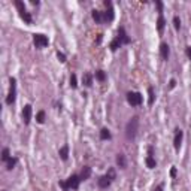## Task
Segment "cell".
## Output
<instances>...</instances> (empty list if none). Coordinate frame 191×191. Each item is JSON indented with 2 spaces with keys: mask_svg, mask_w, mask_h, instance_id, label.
Here are the masks:
<instances>
[{
  "mask_svg": "<svg viewBox=\"0 0 191 191\" xmlns=\"http://www.w3.org/2000/svg\"><path fill=\"white\" fill-rule=\"evenodd\" d=\"M137 130H139V118L137 117H133L125 125V136L129 141H133L137 134Z\"/></svg>",
  "mask_w": 191,
  "mask_h": 191,
  "instance_id": "obj_1",
  "label": "cell"
},
{
  "mask_svg": "<svg viewBox=\"0 0 191 191\" xmlns=\"http://www.w3.org/2000/svg\"><path fill=\"white\" fill-rule=\"evenodd\" d=\"M79 184H81V178L78 175H72V176L67 178L66 182H60V187H63L64 190H69V188L76 190V188L79 187Z\"/></svg>",
  "mask_w": 191,
  "mask_h": 191,
  "instance_id": "obj_2",
  "label": "cell"
},
{
  "mask_svg": "<svg viewBox=\"0 0 191 191\" xmlns=\"http://www.w3.org/2000/svg\"><path fill=\"white\" fill-rule=\"evenodd\" d=\"M9 84H10V90H9V94L6 97V103L12 105V103H15V100H17V81H15V78H10Z\"/></svg>",
  "mask_w": 191,
  "mask_h": 191,
  "instance_id": "obj_3",
  "label": "cell"
},
{
  "mask_svg": "<svg viewBox=\"0 0 191 191\" xmlns=\"http://www.w3.org/2000/svg\"><path fill=\"white\" fill-rule=\"evenodd\" d=\"M127 101H129V105H132V106L142 105V94L141 93H136V91L127 93Z\"/></svg>",
  "mask_w": 191,
  "mask_h": 191,
  "instance_id": "obj_4",
  "label": "cell"
},
{
  "mask_svg": "<svg viewBox=\"0 0 191 191\" xmlns=\"http://www.w3.org/2000/svg\"><path fill=\"white\" fill-rule=\"evenodd\" d=\"M33 43H34L36 48H45V46H48L49 41L45 34L37 33V34H33Z\"/></svg>",
  "mask_w": 191,
  "mask_h": 191,
  "instance_id": "obj_5",
  "label": "cell"
},
{
  "mask_svg": "<svg viewBox=\"0 0 191 191\" xmlns=\"http://www.w3.org/2000/svg\"><path fill=\"white\" fill-rule=\"evenodd\" d=\"M103 5L106 6V12H103V21L106 22H111L113 21V17H115V14H113V8H112V2H109V0H105Z\"/></svg>",
  "mask_w": 191,
  "mask_h": 191,
  "instance_id": "obj_6",
  "label": "cell"
},
{
  "mask_svg": "<svg viewBox=\"0 0 191 191\" xmlns=\"http://www.w3.org/2000/svg\"><path fill=\"white\" fill-rule=\"evenodd\" d=\"M182 137H184L182 130H181V129H176V130H175V137H173V146H175L176 151H179V148H181Z\"/></svg>",
  "mask_w": 191,
  "mask_h": 191,
  "instance_id": "obj_7",
  "label": "cell"
},
{
  "mask_svg": "<svg viewBox=\"0 0 191 191\" xmlns=\"http://www.w3.org/2000/svg\"><path fill=\"white\" fill-rule=\"evenodd\" d=\"M30 120H31V106L25 105L22 109V121L24 124H30Z\"/></svg>",
  "mask_w": 191,
  "mask_h": 191,
  "instance_id": "obj_8",
  "label": "cell"
},
{
  "mask_svg": "<svg viewBox=\"0 0 191 191\" xmlns=\"http://www.w3.org/2000/svg\"><path fill=\"white\" fill-rule=\"evenodd\" d=\"M97 184H99V187H100V188H108V187L112 184V179H111V178H109L108 175H105V176H100V178H99Z\"/></svg>",
  "mask_w": 191,
  "mask_h": 191,
  "instance_id": "obj_9",
  "label": "cell"
},
{
  "mask_svg": "<svg viewBox=\"0 0 191 191\" xmlns=\"http://www.w3.org/2000/svg\"><path fill=\"white\" fill-rule=\"evenodd\" d=\"M169 52H170L169 45H167L166 42H163V43L160 45V55H161V58H163V60H167V58H169Z\"/></svg>",
  "mask_w": 191,
  "mask_h": 191,
  "instance_id": "obj_10",
  "label": "cell"
},
{
  "mask_svg": "<svg viewBox=\"0 0 191 191\" xmlns=\"http://www.w3.org/2000/svg\"><path fill=\"white\" fill-rule=\"evenodd\" d=\"M118 39L122 42V43H130V37L127 36V33H125V29L124 27H120L118 29Z\"/></svg>",
  "mask_w": 191,
  "mask_h": 191,
  "instance_id": "obj_11",
  "label": "cell"
},
{
  "mask_svg": "<svg viewBox=\"0 0 191 191\" xmlns=\"http://www.w3.org/2000/svg\"><path fill=\"white\" fill-rule=\"evenodd\" d=\"M58 155H60V158H61L63 161H66V160L69 158V146H67V145L61 146L60 151H58Z\"/></svg>",
  "mask_w": 191,
  "mask_h": 191,
  "instance_id": "obj_12",
  "label": "cell"
},
{
  "mask_svg": "<svg viewBox=\"0 0 191 191\" xmlns=\"http://www.w3.org/2000/svg\"><path fill=\"white\" fill-rule=\"evenodd\" d=\"M90 176H91V167L84 166V169H82V172H81V175H79L81 181H85V179H88Z\"/></svg>",
  "mask_w": 191,
  "mask_h": 191,
  "instance_id": "obj_13",
  "label": "cell"
},
{
  "mask_svg": "<svg viewBox=\"0 0 191 191\" xmlns=\"http://www.w3.org/2000/svg\"><path fill=\"white\" fill-rule=\"evenodd\" d=\"M117 164L121 167V169H125L127 167V158L124 154H118L117 155Z\"/></svg>",
  "mask_w": 191,
  "mask_h": 191,
  "instance_id": "obj_14",
  "label": "cell"
},
{
  "mask_svg": "<svg viewBox=\"0 0 191 191\" xmlns=\"http://www.w3.org/2000/svg\"><path fill=\"white\" fill-rule=\"evenodd\" d=\"M164 25H166V20H164L163 14H160V17H158V20H157V30H158V33H163Z\"/></svg>",
  "mask_w": 191,
  "mask_h": 191,
  "instance_id": "obj_15",
  "label": "cell"
},
{
  "mask_svg": "<svg viewBox=\"0 0 191 191\" xmlns=\"http://www.w3.org/2000/svg\"><path fill=\"white\" fill-rule=\"evenodd\" d=\"M82 84L85 87H91L93 85V76L90 73H84L82 75Z\"/></svg>",
  "mask_w": 191,
  "mask_h": 191,
  "instance_id": "obj_16",
  "label": "cell"
},
{
  "mask_svg": "<svg viewBox=\"0 0 191 191\" xmlns=\"http://www.w3.org/2000/svg\"><path fill=\"white\" fill-rule=\"evenodd\" d=\"M91 17H93V20H94L96 22H101V21H103V12L94 9V10L91 12Z\"/></svg>",
  "mask_w": 191,
  "mask_h": 191,
  "instance_id": "obj_17",
  "label": "cell"
},
{
  "mask_svg": "<svg viewBox=\"0 0 191 191\" xmlns=\"http://www.w3.org/2000/svg\"><path fill=\"white\" fill-rule=\"evenodd\" d=\"M121 45H122V42L118 39V37H115V39H113V41L109 43V48H111V51H117Z\"/></svg>",
  "mask_w": 191,
  "mask_h": 191,
  "instance_id": "obj_18",
  "label": "cell"
},
{
  "mask_svg": "<svg viewBox=\"0 0 191 191\" xmlns=\"http://www.w3.org/2000/svg\"><path fill=\"white\" fill-rule=\"evenodd\" d=\"M145 163H146L148 169H155V166H157V163H155L154 158H152V155H148L146 160H145Z\"/></svg>",
  "mask_w": 191,
  "mask_h": 191,
  "instance_id": "obj_19",
  "label": "cell"
},
{
  "mask_svg": "<svg viewBox=\"0 0 191 191\" xmlns=\"http://www.w3.org/2000/svg\"><path fill=\"white\" fill-rule=\"evenodd\" d=\"M100 139H101V141H109V139H111V132L108 129H101L100 130Z\"/></svg>",
  "mask_w": 191,
  "mask_h": 191,
  "instance_id": "obj_20",
  "label": "cell"
},
{
  "mask_svg": "<svg viewBox=\"0 0 191 191\" xmlns=\"http://www.w3.org/2000/svg\"><path fill=\"white\" fill-rule=\"evenodd\" d=\"M148 94H149V99H148V105H154V99H155V93H154V88L149 87L148 88Z\"/></svg>",
  "mask_w": 191,
  "mask_h": 191,
  "instance_id": "obj_21",
  "label": "cell"
},
{
  "mask_svg": "<svg viewBox=\"0 0 191 191\" xmlns=\"http://www.w3.org/2000/svg\"><path fill=\"white\" fill-rule=\"evenodd\" d=\"M20 17L24 20L25 24H31V21H33V18H31V15L29 14V12H22V14H20Z\"/></svg>",
  "mask_w": 191,
  "mask_h": 191,
  "instance_id": "obj_22",
  "label": "cell"
},
{
  "mask_svg": "<svg viewBox=\"0 0 191 191\" xmlns=\"http://www.w3.org/2000/svg\"><path fill=\"white\" fill-rule=\"evenodd\" d=\"M10 158H12V157L9 155V149H8V148H5V149L2 151V161H3V163H8Z\"/></svg>",
  "mask_w": 191,
  "mask_h": 191,
  "instance_id": "obj_23",
  "label": "cell"
},
{
  "mask_svg": "<svg viewBox=\"0 0 191 191\" xmlns=\"http://www.w3.org/2000/svg\"><path fill=\"white\" fill-rule=\"evenodd\" d=\"M96 79L100 81V82H103V81L106 79V73H105L103 70H97V72H96Z\"/></svg>",
  "mask_w": 191,
  "mask_h": 191,
  "instance_id": "obj_24",
  "label": "cell"
},
{
  "mask_svg": "<svg viewBox=\"0 0 191 191\" xmlns=\"http://www.w3.org/2000/svg\"><path fill=\"white\" fill-rule=\"evenodd\" d=\"M36 121L39 122V124H43V122H45V112H43V111H39V112H37Z\"/></svg>",
  "mask_w": 191,
  "mask_h": 191,
  "instance_id": "obj_25",
  "label": "cell"
},
{
  "mask_svg": "<svg viewBox=\"0 0 191 191\" xmlns=\"http://www.w3.org/2000/svg\"><path fill=\"white\" fill-rule=\"evenodd\" d=\"M15 6H17V9H18L20 14H22V12H27V9H25V6H24V3L21 2V0H17V2H15Z\"/></svg>",
  "mask_w": 191,
  "mask_h": 191,
  "instance_id": "obj_26",
  "label": "cell"
},
{
  "mask_svg": "<svg viewBox=\"0 0 191 191\" xmlns=\"http://www.w3.org/2000/svg\"><path fill=\"white\" fill-rule=\"evenodd\" d=\"M17 161H18L17 158H10V160H9V161L6 163V169H8V170H12V169H14V167H15V164H17Z\"/></svg>",
  "mask_w": 191,
  "mask_h": 191,
  "instance_id": "obj_27",
  "label": "cell"
},
{
  "mask_svg": "<svg viewBox=\"0 0 191 191\" xmlns=\"http://www.w3.org/2000/svg\"><path fill=\"white\" fill-rule=\"evenodd\" d=\"M70 87H72V88L78 87V79H76V75H75V73H72V76H70Z\"/></svg>",
  "mask_w": 191,
  "mask_h": 191,
  "instance_id": "obj_28",
  "label": "cell"
},
{
  "mask_svg": "<svg viewBox=\"0 0 191 191\" xmlns=\"http://www.w3.org/2000/svg\"><path fill=\"white\" fill-rule=\"evenodd\" d=\"M173 25H175L176 30L181 29V20H179V17H173Z\"/></svg>",
  "mask_w": 191,
  "mask_h": 191,
  "instance_id": "obj_29",
  "label": "cell"
},
{
  "mask_svg": "<svg viewBox=\"0 0 191 191\" xmlns=\"http://www.w3.org/2000/svg\"><path fill=\"white\" fill-rule=\"evenodd\" d=\"M106 175H108V176L111 178V179H112V181H113V179H115V178H117V175H115V170H113V169H109Z\"/></svg>",
  "mask_w": 191,
  "mask_h": 191,
  "instance_id": "obj_30",
  "label": "cell"
},
{
  "mask_svg": "<svg viewBox=\"0 0 191 191\" xmlns=\"http://www.w3.org/2000/svg\"><path fill=\"white\" fill-rule=\"evenodd\" d=\"M57 57H58L60 63H66V55L63 54V52H60V51H58V52H57Z\"/></svg>",
  "mask_w": 191,
  "mask_h": 191,
  "instance_id": "obj_31",
  "label": "cell"
},
{
  "mask_svg": "<svg viewBox=\"0 0 191 191\" xmlns=\"http://www.w3.org/2000/svg\"><path fill=\"white\" fill-rule=\"evenodd\" d=\"M185 54H187V57L191 60V46H187V48H185Z\"/></svg>",
  "mask_w": 191,
  "mask_h": 191,
  "instance_id": "obj_32",
  "label": "cell"
},
{
  "mask_svg": "<svg viewBox=\"0 0 191 191\" xmlns=\"http://www.w3.org/2000/svg\"><path fill=\"white\" fill-rule=\"evenodd\" d=\"M155 5H157V8H158V10H160V14H161V10H163V3H161V2H155Z\"/></svg>",
  "mask_w": 191,
  "mask_h": 191,
  "instance_id": "obj_33",
  "label": "cell"
},
{
  "mask_svg": "<svg viewBox=\"0 0 191 191\" xmlns=\"http://www.w3.org/2000/svg\"><path fill=\"white\" fill-rule=\"evenodd\" d=\"M176 173H178V172H176V167H172V170H170V176H172V178H175V176H176Z\"/></svg>",
  "mask_w": 191,
  "mask_h": 191,
  "instance_id": "obj_34",
  "label": "cell"
},
{
  "mask_svg": "<svg viewBox=\"0 0 191 191\" xmlns=\"http://www.w3.org/2000/svg\"><path fill=\"white\" fill-rule=\"evenodd\" d=\"M175 85H176V81H175V79H170V84H169V88H175Z\"/></svg>",
  "mask_w": 191,
  "mask_h": 191,
  "instance_id": "obj_35",
  "label": "cell"
},
{
  "mask_svg": "<svg viewBox=\"0 0 191 191\" xmlns=\"http://www.w3.org/2000/svg\"><path fill=\"white\" fill-rule=\"evenodd\" d=\"M154 191H163V185H158V187H157Z\"/></svg>",
  "mask_w": 191,
  "mask_h": 191,
  "instance_id": "obj_36",
  "label": "cell"
}]
</instances>
